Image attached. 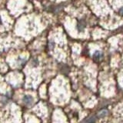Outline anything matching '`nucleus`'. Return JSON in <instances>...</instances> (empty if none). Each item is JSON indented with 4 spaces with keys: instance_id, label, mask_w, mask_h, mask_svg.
<instances>
[{
    "instance_id": "39448f33",
    "label": "nucleus",
    "mask_w": 123,
    "mask_h": 123,
    "mask_svg": "<svg viewBox=\"0 0 123 123\" xmlns=\"http://www.w3.org/2000/svg\"><path fill=\"white\" fill-rule=\"evenodd\" d=\"M85 27H86V23H85L84 22L81 21L80 22H79V24H78V29H79V31H82L84 29Z\"/></svg>"
},
{
    "instance_id": "423d86ee",
    "label": "nucleus",
    "mask_w": 123,
    "mask_h": 123,
    "mask_svg": "<svg viewBox=\"0 0 123 123\" xmlns=\"http://www.w3.org/2000/svg\"><path fill=\"white\" fill-rule=\"evenodd\" d=\"M54 47H55V44H54V42H49V48L50 50H52L54 49Z\"/></svg>"
},
{
    "instance_id": "f03ea898",
    "label": "nucleus",
    "mask_w": 123,
    "mask_h": 123,
    "mask_svg": "<svg viewBox=\"0 0 123 123\" xmlns=\"http://www.w3.org/2000/svg\"><path fill=\"white\" fill-rule=\"evenodd\" d=\"M102 53L101 52H99V51H97V52H95L94 53V55H93V59L95 61V62H98L102 59Z\"/></svg>"
},
{
    "instance_id": "7ed1b4c3",
    "label": "nucleus",
    "mask_w": 123,
    "mask_h": 123,
    "mask_svg": "<svg viewBox=\"0 0 123 123\" xmlns=\"http://www.w3.org/2000/svg\"><path fill=\"white\" fill-rule=\"evenodd\" d=\"M107 115H108V111L106 109H102L101 111H99V112L98 113V116L99 118H105Z\"/></svg>"
},
{
    "instance_id": "20e7f679",
    "label": "nucleus",
    "mask_w": 123,
    "mask_h": 123,
    "mask_svg": "<svg viewBox=\"0 0 123 123\" xmlns=\"http://www.w3.org/2000/svg\"><path fill=\"white\" fill-rule=\"evenodd\" d=\"M96 122V118L95 116L88 117L83 120V122Z\"/></svg>"
},
{
    "instance_id": "f257e3e1",
    "label": "nucleus",
    "mask_w": 123,
    "mask_h": 123,
    "mask_svg": "<svg viewBox=\"0 0 123 123\" xmlns=\"http://www.w3.org/2000/svg\"><path fill=\"white\" fill-rule=\"evenodd\" d=\"M34 102V99L31 95H25L23 97V102H24L26 105H31L33 104Z\"/></svg>"
},
{
    "instance_id": "0eeeda50",
    "label": "nucleus",
    "mask_w": 123,
    "mask_h": 123,
    "mask_svg": "<svg viewBox=\"0 0 123 123\" xmlns=\"http://www.w3.org/2000/svg\"><path fill=\"white\" fill-rule=\"evenodd\" d=\"M18 60H19V59H18ZM19 61H20V60H19ZM20 63H21V62H18V65L20 64ZM22 65H24V64L25 63V60H24V59H22Z\"/></svg>"
}]
</instances>
